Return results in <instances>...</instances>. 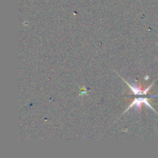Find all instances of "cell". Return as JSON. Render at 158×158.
<instances>
[{
	"label": "cell",
	"instance_id": "obj_1",
	"mask_svg": "<svg viewBox=\"0 0 158 158\" xmlns=\"http://www.w3.org/2000/svg\"><path fill=\"white\" fill-rule=\"evenodd\" d=\"M143 104H144L145 106H147V107H149L150 109L152 110L153 111H154V112H155L156 114H157L158 115V114L157 112H156L155 110H154V108L152 107V106L150 104L149 99L147 98V97H138V98L134 99V101H133L132 103H131V105H130V106L127 107V109L126 110L123 112V114H125L127 111H128L130 109H131V108H133V107L135 108V110H140V109H141V106H142V105H143Z\"/></svg>",
	"mask_w": 158,
	"mask_h": 158
},
{
	"label": "cell",
	"instance_id": "obj_2",
	"mask_svg": "<svg viewBox=\"0 0 158 158\" xmlns=\"http://www.w3.org/2000/svg\"><path fill=\"white\" fill-rule=\"evenodd\" d=\"M121 78H122V77H121ZM122 80H123V81H124L125 83H127V85L129 86V88L131 89V91H132V93L134 94V95H136V96L143 95V90L141 89V88H140V86H137L136 84H133V85L130 84V83H127L126 80H123V78H122ZM143 96H144V95H143Z\"/></svg>",
	"mask_w": 158,
	"mask_h": 158
}]
</instances>
